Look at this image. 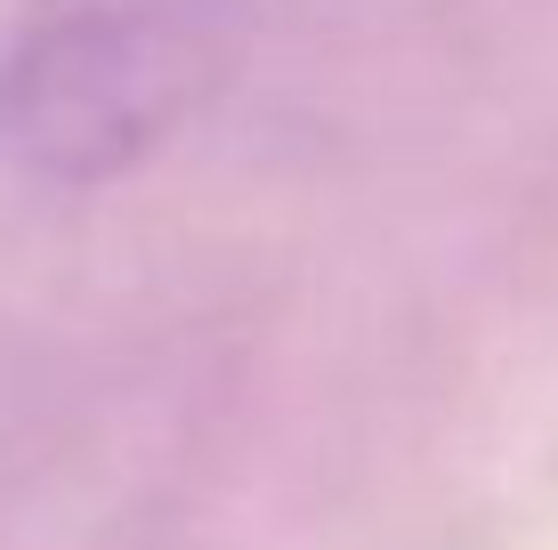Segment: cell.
Returning a JSON list of instances; mask_svg holds the SVG:
<instances>
[{"mask_svg": "<svg viewBox=\"0 0 558 550\" xmlns=\"http://www.w3.org/2000/svg\"><path fill=\"white\" fill-rule=\"evenodd\" d=\"M219 89V41L179 0H65L0 49V170L25 186H113Z\"/></svg>", "mask_w": 558, "mask_h": 550, "instance_id": "cell-1", "label": "cell"}]
</instances>
